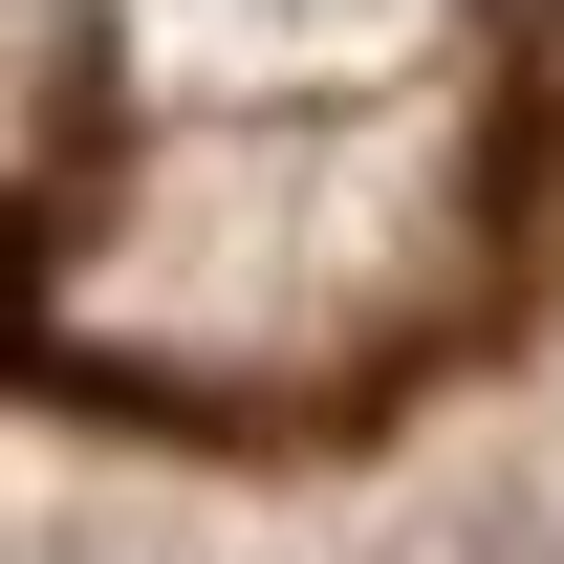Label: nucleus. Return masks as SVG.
I'll use <instances>...</instances> for the list:
<instances>
[{
	"mask_svg": "<svg viewBox=\"0 0 564 564\" xmlns=\"http://www.w3.org/2000/svg\"><path fill=\"white\" fill-rule=\"evenodd\" d=\"M478 261V131L456 109H261V131H174L109 217V304L174 369L239 348H391L434 282Z\"/></svg>",
	"mask_w": 564,
	"mask_h": 564,
	"instance_id": "f257e3e1",
	"label": "nucleus"
}]
</instances>
